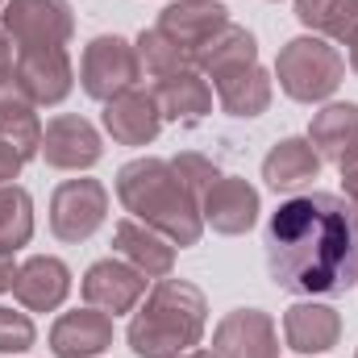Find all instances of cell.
I'll return each instance as SVG.
<instances>
[{"instance_id": "cell-27", "label": "cell", "mask_w": 358, "mask_h": 358, "mask_svg": "<svg viewBox=\"0 0 358 358\" xmlns=\"http://www.w3.org/2000/svg\"><path fill=\"white\" fill-rule=\"evenodd\" d=\"M34 342H38V329H34L29 313L0 308V355H25V350H34Z\"/></svg>"}, {"instance_id": "cell-17", "label": "cell", "mask_w": 358, "mask_h": 358, "mask_svg": "<svg viewBox=\"0 0 358 358\" xmlns=\"http://www.w3.org/2000/svg\"><path fill=\"white\" fill-rule=\"evenodd\" d=\"M113 255L121 263H129L134 271H142L146 279H167L171 267H176V246L159 229H150L134 217L113 225Z\"/></svg>"}, {"instance_id": "cell-30", "label": "cell", "mask_w": 358, "mask_h": 358, "mask_svg": "<svg viewBox=\"0 0 358 358\" xmlns=\"http://www.w3.org/2000/svg\"><path fill=\"white\" fill-rule=\"evenodd\" d=\"M17 96V55H13V38L0 29V100Z\"/></svg>"}, {"instance_id": "cell-5", "label": "cell", "mask_w": 358, "mask_h": 358, "mask_svg": "<svg viewBox=\"0 0 358 358\" xmlns=\"http://www.w3.org/2000/svg\"><path fill=\"white\" fill-rule=\"evenodd\" d=\"M142 80V67H138V50L134 42L117 38V34H100L84 46V59H80V88L88 92L92 100L108 104L117 100L121 92H129Z\"/></svg>"}, {"instance_id": "cell-1", "label": "cell", "mask_w": 358, "mask_h": 358, "mask_svg": "<svg viewBox=\"0 0 358 358\" xmlns=\"http://www.w3.org/2000/svg\"><path fill=\"white\" fill-rule=\"evenodd\" d=\"M263 246L275 287L292 296H346L358 283V213L346 196H287L271 213Z\"/></svg>"}, {"instance_id": "cell-33", "label": "cell", "mask_w": 358, "mask_h": 358, "mask_svg": "<svg viewBox=\"0 0 358 358\" xmlns=\"http://www.w3.org/2000/svg\"><path fill=\"white\" fill-rule=\"evenodd\" d=\"M13 279H17V263H13V255H0V296L13 292Z\"/></svg>"}, {"instance_id": "cell-14", "label": "cell", "mask_w": 358, "mask_h": 358, "mask_svg": "<svg viewBox=\"0 0 358 358\" xmlns=\"http://www.w3.org/2000/svg\"><path fill=\"white\" fill-rule=\"evenodd\" d=\"M104 134L117 146H150L163 134V108L155 92L129 88L104 104Z\"/></svg>"}, {"instance_id": "cell-26", "label": "cell", "mask_w": 358, "mask_h": 358, "mask_svg": "<svg viewBox=\"0 0 358 358\" xmlns=\"http://www.w3.org/2000/svg\"><path fill=\"white\" fill-rule=\"evenodd\" d=\"M134 50H138L142 76H150V80H163V76H171V71H179V67H187V59L179 55L159 29H142L138 42H134Z\"/></svg>"}, {"instance_id": "cell-9", "label": "cell", "mask_w": 358, "mask_h": 358, "mask_svg": "<svg viewBox=\"0 0 358 358\" xmlns=\"http://www.w3.org/2000/svg\"><path fill=\"white\" fill-rule=\"evenodd\" d=\"M229 25V8L217 0H176L159 13V34L176 46L179 55L187 59V67L196 63V55Z\"/></svg>"}, {"instance_id": "cell-35", "label": "cell", "mask_w": 358, "mask_h": 358, "mask_svg": "<svg viewBox=\"0 0 358 358\" xmlns=\"http://www.w3.org/2000/svg\"><path fill=\"white\" fill-rule=\"evenodd\" d=\"M179 358H217L213 350H187V355H179Z\"/></svg>"}, {"instance_id": "cell-34", "label": "cell", "mask_w": 358, "mask_h": 358, "mask_svg": "<svg viewBox=\"0 0 358 358\" xmlns=\"http://www.w3.org/2000/svg\"><path fill=\"white\" fill-rule=\"evenodd\" d=\"M342 192H346V200L355 204V213H358V167L342 171Z\"/></svg>"}, {"instance_id": "cell-24", "label": "cell", "mask_w": 358, "mask_h": 358, "mask_svg": "<svg viewBox=\"0 0 358 358\" xmlns=\"http://www.w3.org/2000/svg\"><path fill=\"white\" fill-rule=\"evenodd\" d=\"M0 142L8 150H17L25 163L42 155V121L38 108L21 96H4L0 100Z\"/></svg>"}, {"instance_id": "cell-32", "label": "cell", "mask_w": 358, "mask_h": 358, "mask_svg": "<svg viewBox=\"0 0 358 358\" xmlns=\"http://www.w3.org/2000/svg\"><path fill=\"white\" fill-rule=\"evenodd\" d=\"M21 167H25V159L0 142V187H4V183H13V179L21 176Z\"/></svg>"}, {"instance_id": "cell-25", "label": "cell", "mask_w": 358, "mask_h": 358, "mask_svg": "<svg viewBox=\"0 0 358 358\" xmlns=\"http://www.w3.org/2000/svg\"><path fill=\"white\" fill-rule=\"evenodd\" d=\"M34 238V196L21 183L0 187V255H17Z\"/></svg>"}, {"instance_id": "cell-31", "label": "cell", "mask_w": 358, "mask_h": 358, "mask_svg": "<svg viewBox=\"0 0 358 358\" xmlns=\"http://www.w3.org/2000/svg\"><path fill=\"white\" fill-rule=\"evenodd\" d=\"M329 4H334V0H296V17H300V25L313 29V34H321V21H325Z\"/></svg>"}, {"instance_id": "cell-20", "label": "cell", "mask_w": 358, "mask_h": 358, "mask_svg": "<svg viewBox=\"0 0 358 358\" xmlns=\"http://www.w3.org/2000/svg\"><path fill=\"white\" fill-rule=\"evenodd\" d=\"M155 100L163 108V121H179V125H196L213 113V84L196 71V67H179L171 76L155 80Z\"/></svg>"}, {"instance_id": "cell-10", "label": "cell", "mask_w": 358, "mask_h": 358, "mask_svg": "<svg viewBox=\"0 0 358 358\" xmlns=\"http://www.w3.org/2000/svg\"><path fill=\"white\" fill-rule=\"evenodd\" d=\"M42 159L55 171H88L104 159V142L88 117L59 113L42 129Z\"/></svg>"}, {"instance_id": "cell-4", "label": "cell", "mask_w": 358, "mask_h": 358, "mask_svg": "<svg viewBox=\"0 0 358 358\" xmlns=\"http://www.w3.org/2000/svg\"><path fill=\"white\" fill-rule=\"evenodd\" d=\"M342 76H346V59L342 50L321 38V34H304V38H292L279 59H275V80L279 88L287 92L292 100L300 104H321L329 100L334 92L342 88Z\"/></svg>"}, {"instance_id": "cell-39", "label": "cell", "mask_w": 358, "mask_h": 358, "mask_svg": "<svg viewBox=\"0 0 358 358\" xmlns=\"http://www.w3.org/2000/svg\"><path fill=\"white\" fill-rule=\"evenodd\" d=\"M355 358H358V350H355Z\"/></svg>"}, {"instance_id": "cell-37", "label": "cell", "mask_w": 358, "mask_h": 358, "mask_svg": "<svg viewBox=\"0 0 358 358\" xmlns=\"http://www.w3.org/2000/svg\"><path fill=\"white\" fill-rule=\"evenodd\" d=\"M350 167H358V150H355V159H350V163H346V167H342V171H350Z\"/></svg>"}, {"instance_id": "cell-12", "label": "cell", "mask_w": 358, "mask_h": 358, "mask_svg": "<svg viewBox=\"0 0 358 358\" xmlns=\"http://www.w3.org/2000/svg\"><path fill=\"white\" fill-rule=\"evenodd\" d=\"M200 217L213 234L242 238L259 221V187L238 176H221L204 196H200Z\"/></svg>"}, {"instance_id": "cell-3", "label": "cell", "mask_w": 358, "mask_h": 358, "mask_svg": "<svg viewBox=\"0 0 358 358\" xmlns=\"http://www.w3.org/2000/svg\"><path fill=\"white\" fill-rule=\"evenodd\" d=\"M204 325H208L204 292L192 279H171L167 275L134 308L125 342L138 358H179L200 346Z\"/></svg>"}, {"instance_id": "cell-36", "label": "cell", "mask_w": 358, "mask_h": 358, "mask_svg": "<svg viewBox=\"0 0 358 358\" xmlns=\"http://www.w3.org/2000/svg\"><path fill=\"white\" fill-rule=\"evenodd\" d=\"M350 71H355V76H358V46H355V50H350Z\"/></svg>"}, {"instance_id": "cell-29", "label": "cell", "mask_w": 358, "mask_h": 358, "mask_svg": "<svg viewBox=\"0 0 358 358\" xmlns=\"http://www.w3.org/2000/svg\"><path fill=\"white\" fill-rule=\"evenodd\" d=\"M321 38H334L342 46H358V0H334L325 21H321Z\"/></svg>"}, {"instance_id": "cell-22", "label": "cell", "mask_w": 358, "mask_h": 358, "mask_svg": "<svg viewBox=\"0 0 358 358\" xmlns=\"http://www.w3.org/2000/svg\"><path fill=\"white\" fill-rule=\"evenodd\" d=\"M259 63V42H255V34L246 29V25H225L200 55H196V71L204 76V80H213V84H221V80H229V76H238V71H246V67H255Z\"/></svg>"}, {"instance_id": "cell-23", "label": "cell", "mask_w": 358, "mask_h": 358, "mask_svg": "<svg viewBox=\"0 0 358 358\" xmlns=\"http://www.w3.org/2000/svg\"><path fill=\"white\" fill-rule=\"evenodd\" d=\"M213 88H217V100H221V108L229 117H263L271 108L275 80L255 63V67H246V71H238V76H229V80H221Z\"/></svg>"}, {"instance_id": "cell-18", "label": "cell", "mask_w": 358, "mask_h": 358, "mask_svg": "<svg viewBox=\"0 0 358 358\" xmlns=\"http://www.w3.org/2000/svg\"><path fill=\"white\" fill-rule=\"evenodd\" d=\"M338 338H342V317L321 300H300L283 313V342L296 355H325L338 346Z\"/></svg>"}, {"instance_id": "cell-16", "label": "cell", "mask_w": 358, "mask_h": 358, "mask_svg": "<svg viewBox=\"0 0 358 358\" xmlns=\"http://www.w3.org/2000/svg\"><path fill=\"white\" fill-rule=\"evenodd\" d=\"M50 355L55 358H100L113 346V317L100 308H76L63 313L50 325Z\"/></svg>"}, {"instance_id": "cell-28", "label": "cell", "mask_w": 358, "mask_h": 358, "mask_svg": "<svg viewBox=\"0 0 358 358\" xmlns=\"http://www.w3.org/2000/svg\"><path fill=\"white\" fill-rule=\"evenodd\" d=\"M171 167H176V176L183 179V187L200 200L217 179H221V171H217V163L213 159H204V155H192V150H183V155H176L171 159Z\"/></svg>"}, {"instance_id": "cell-8", "label": "cell", "mask_w": 358, "mask_h": 358, "mask_svg": "<svg viewBox=\"0 0 358 358\" xmlns=\"http://www.w3.org/2000/svg\"><path fill=\"white\" fill-rule=\"evenodd\" d=\"M76 88V67L67 46H34L17 50V96L34 108H55Z\"/></svg>"}, {"instance_id": "cell-19", "label": "cell", "mask_w": 358, "mask_h": 358, "mask_svg": "<svg viewBox=\"0 0 358 358\" xmlns=\"http://www.w3.org/2000/svg\"><path fill=\"white\" fill-rule=\"evenodd\" d=\"M308 142L321 155V163L346 167L358 150V104L355 100H334L308 121Z\"/></svg>"}, {"instance_id": "cell-6", "label": "cell", "mask_w": 358, "mask_h": 358, "mask_svg": "<svg viewBox=\"0 0 358 358\" xmlns=\"http://www.w3.org/2000/svg\"><path fill=\"white\" fill-rule=\"evenodd\" d=\"M108 217V187L100 179H63L50 196V234L67 246L88 242Z\"/></svg>"}, {"instance_id": "cell-13", "label": "cell", "mask_w": 358, "mask_h": 358, "mask_svg": "<svg viewBox=\"0 0 358 358\" xmlns=\"http://www.w3.org/2000/svg\"><path fill=\"white\" fill-rule=\"evenodd\" d=\"M80 292H84V304L108 313V317L134 313V308L142 304V296H146V275L134 271L129 263H121V259L113 255V259H100V263H92V267L84 271Z\"/></svg>"}, {"instance_id": "cell-15", "label": "cell", "mask_w": 358, "mask_h": 358, "mask_svg": "<svg viewBox=\"0 0 358 358\" xmlns=\"http://www.w3.org/2000/svg\"><path fill=\"white\" fill-rule=\"evenodd\" d=\"M13 296L25 313H55L71 296V267L55 255H34L17 267Z\"/></svg>"}, {"instance_id": "cell-38", "label": "cell", "mask_w": 358, "mask_h": 358, "mask_svg": "<svg viewBox=\"0 0 358 358\" xmlns=\"http://www.w3.org/2000/svg\"><path fill=\"white\" fill-rule=\"evenodd\" d=\"M4 4H8V0H0V8H4Z\"/></svg>"}, {"instance_id": "cell-11", "label": "cell", "mask_w": 358, "mask_h": 358, "mask_svg": "<svg viewBox=\"0 0 358 358\" xmlns=\"http://www.w3.org/2000/svg\"><path fill=\"white\" fill-rule=\"evenodd\" d=\"M217 358H279V329L263 308H234L213 329Z\"/></svg>"}, {"instance_id": "cell-21", "label": "cell", "mask_w": 358, "mask_h": 358, "mask_svg": "<svg viewBox=\"0 0 358 358\" xmlns=\"http://www.w3.org/2000/svg\"><path fill=\"white\" fill-rule=\"evenodd\" d=\"M317 176H321V155L313 150L308 138H283L263 159V179L279 196H300Z\"/></svg>"}, {"instance_id": "cell-2", "label": "cell", "mask_w": 358, "mask_h": 358, "mask_svg": "<svg viewBox=\"0 0 358 358\" xmlns=\"http://www.w3.org/2000/svg\"><path fill=\"white\" fill-rule=\"evenodd\" d=\"M117 200L134 221L159 229L179 250H187V246H196L204 238L200 200L183 187L171 159H150V155L129 159L117 171Z\"/></svg>"}, {"instance_id": "cell-7", "label": "cell", "mask_w": 358, "mask_h": 358, "mask_svg": "<svg viewBox=\"0 0 358 358\" xmlns=\"http://www.w3.org/2000/svg\"><path fill=\"white\" fill-rule=\"evenodd\" d=\"M4 34L17 50L34 46H67L76 38V13L71 0H8L0 8Z\"/></svg>"}]
</instances>
